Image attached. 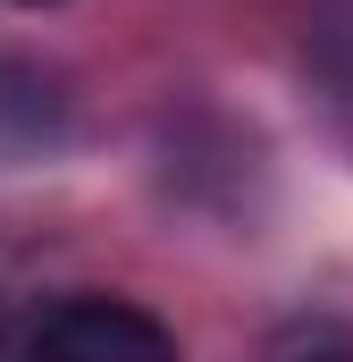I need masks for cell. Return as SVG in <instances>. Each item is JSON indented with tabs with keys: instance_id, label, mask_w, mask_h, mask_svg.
Listing matches in <instances>:
<instances>
[{
	"instance_id": "obj_1",
	"label": "cell",
	"mask_w": 353,
	"mask_h": 362,
	"mask_svg": "<svg viewBox=\"0 0 353 362\" xmlns=\"http://www.w3.org/2000/svg\"><path fill=\"white\" fill-rule=\"evenodd\" d=\"M25 346L59 354V362H160V354H176V329L118 303V295H68L25 329Z\"/></svg>"
},
{
	"instance_id": "obj_2",
	"label": "cell",
	"mask_w": 353,
	"mask_h": 362,
	"mask_svg": "<svg viewBox=\"0 0 353 362\" xmlns=\"http://www.w3.org/2000/svg\"><path fill=\"white\" fill-rule=\"evenodd\" d=\"M17 8H51V0H17Z\"/></svg>"
}]
</instances>
